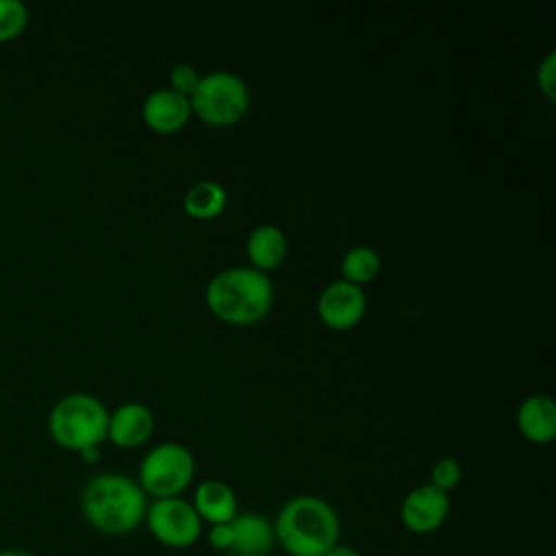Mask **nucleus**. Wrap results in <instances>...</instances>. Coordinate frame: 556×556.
Instances as JSON below:
<instances>
[{
    "instance_id": "obj_1",
    "label": "nucleus",
    "mask_w": 556,
    "mask_h": 556,
    "mask_svg": "<svg viewBox=\"0 0 556 556\" xmlns=\"http://www.w3.org/2000/svg\"><path fill=\"white\" fill-rule=\"evenodd\" d=\"M148 495L130 476L104 471L89 478L80 491V513L100 534L122 536L143 523Z\"/></svg>"
},
{
    "instance_id": "obj_2",
    "label": "nucleus",
    "mask_w": 556,
    "mask_h": 556,
    "mask_svg": "<svg viewBox=\"0 0 556 556\" xmlns=\"http://www.w3.org/2000/svg\"><path fill=\"white\" fill-rule=\"evenodd\" d=\"M271 523L276 543L289 556H324L341 534V521L330 502L308 493L287 500Z\"/></svg>"
},
{
    "instance_id": "obj_3",
    "label": "nucleus",
    "mask_w": 556,
    "mask_h": 556,
    "mask_svg": "<svg viewBox=\"0 0 556 556\" xmlns=\"http://www.w3.org/2000/svg\"><path fill=\"white\" fill-rule=\"evenodd\" d=\"M208 311L235 326L261 321L274 304L271 278L250 265H232L217 271L204 289Z\"/></svg>"
},
{
    "instance_id": "obj_4",
    "label": "nucleus",
    "mask_w": 556,
    "mask_h": 556,
    "mask_svg": "<svg viewBox=\"0 0 556 556\" xmlns=\"http://www.w3.org/2000/svg\"><path fill=\"white\" fill-rule=\"evenodd\" d=\"M109 408L91 393H67L54 402L48 413L50 439L70 452L100 447L106 441Z\"/></svg>"
},
{
    "instance_id": "obj_5",
    "label": "nucleus",
    "mask_w": 556,
    "mask_h": 556,
    "mask_svg": "<svg viewBox=\"0 0 556 556\" xmlns=\"http://www.w3.org/2000/svg\"><path fill=\"white\" fill-rule=\"evenodd\" d=\"M189 102L191 113L204 124L232 126L248 113L250 89L239 74L230 70H213L202 74Z\"/></svg>"
},
{
    "instance_id": "obj_6",
    "label": "nucleus",
    "mask_w": 556,
    "mask_h": 556,
    "mask_svg": "<svg viewBox=\"0 0 556 556\" xmlns=\"http://www.w3.org/2000/svg\"><path fill=\"white\" fill-rule=\"evenodd\" d=\"M195 476V458L182 443L165 441L148 450L139 463L137 482L152 500L178 497Z\"/></svg>"
},
{
    "instance_id": "obj_7",
    "label": "nucleus",
    "mask_w": 556,
    "mask_h": 556,
    "mask_svg": "<svg viewBox=\"0 0 556 556\" xmlns=\"http://www.w3.org/2000/svg\"><path fill=\"white\" fill-rule=\"evenodd\" d=\"M143 523L161 545L174 549L191 547L200 539L204 526L191 502L180 495L148 502Z\"/></svg>"
},
{
    "instance_id": "obj_8",
    "label": "nucleus",
    "mask_w": 556,
    "mask_h": 556,
    "mask_svg": "<svg viewBox=\"0 0 556 556\" xmlns=\"http://www.w3.org/2000/svg\"><path fill=\"white\" fill-rule=\"evenodd\" d=\"M367 311V295L363 287L343 278L328 282L317 298V315L330 330L354 328Z\"/></svg>"
},
{
    "instance_id": "obj_9",
    "label": "nucleus",
    "mask_w": 556,
    "mask_h": 556,
    "mask_svg": "<svg viewBox=\"0 0 556 556\" xmlns=\"http://www.w3.org/2000/svg\"><path fill=\"white\" fill-rule=\"evenodd\" d=\"M450 506V493L424 482L404 495L400 504V519L413 534H432L445 523Z\"/></svg>"
},
{
    "instance_id": "obj_10",
    "label": "nucleus",
    "mask_w": 556,
    "mask_h": 556,
    "mask_svg": "<svg viewBox=\"0 0 556 556\" xmlns=\"http://www.w3.org/2000/svg\"><path fill=\"white\" fill-rule=\"evenodd\" d=\"M154 413L143 402H124L109 413L106 439L117 447H139L154 432Z\"/></svg>"
},
{
    "instance_id": "obj_11",
    "label": "nucleus",
    "mask_w": 556,
    "mask_h": 556,
    "mask_svg": "<svg viewBox=\"0 0 556 556\" xmlns=\"http://www.w3.org/2000/svg\"><path fill=\"white\" fill-rule=\"evenodd\" d=\"M141 117L154 132L169 135L187 126L191 117V102L187 96L169 87H159L146 96L141 104Z\"/></svg>"
},
{
    "instance_id": "obj_12",
    "label": "nucleus",
    "mask_w": 556,
    "mask_h": 556,
    "mask_svg": "<svg viewBox=\"0 0 556 556\" xmlns=\"http://www.w3.org/2000/svg\"><path fill=\"white\" fill-rule=\"evenodd\" d=\"M232 528V556H267L274 545H276V534H274V523L254 513H237L235 519L230 521Z\"/></svg>"
},
{
    "instance_id": "obj_13",
    "label": "nucleus",
    "mask_w": 556,
    "mask_h": 556,
    "mask_svg": "<svg viewBox=\"0 0 556 556\" xmlns=\"http://www.w3.org/2000/svg\"><path fill=\"white\" fill-rule=\"evenodd\" d=\"M191 506L202 523H228L239 513V502L230 484L217 478L202 480L191 495Z\"/></svg>"
},
{
    "instance_id": "obj_14",
    "label": "nucleus",
    "mask_w": 556,
    "mask_h": 556,
    "mask_svg": "<svg viewBox=\"0 0 556 556\" xmlns=\"http://www.w3.org/2000/svg\"><path fill=\"white\" fill-rule=\"evenodd\" d=\"M515 421L521 437L530 443H549L556 437V404L545 393H532L521 400Z\"/></svg>"
},
{
    "instance_id": "obj_15",
    "label": "nucleus",
    "mask_w": 556,
    "mask_h": 556,
    "mask_svg": "<svg viewBox=\"0 0 556 556\" xmlns=\"http://www.w3.org/2000/svg\"><path fill=\"white\" fill-rule=\"evenodd\" d=\"M287 250V235L274 224H256L245 237V256L250 261V267L265 274L282 265Z\"/></svg>"
},
{
    "instance_id": "obj_16",
    "label": "nucleus",
    "mask_w": 556,
    "mask_h": 556,
    "mask_svg": "<svg viewBox=\"0 0 556 556\" xmlns=\"http://www.w3.org/2000/svg\"><path fill=\"white\" fill-rule=\"evenodd\" d=\"M228 204V193L217 180H198L182 195V211L195 219H213Z\"/></svg>"
},
{
    "instance_id": "obj_17",
    "label": "nucleus",
    "mask_w": 556,
    "mask_h": 556,
    "mask_svg": "<svg viewBox=\"0 0 556 556\" xmlns=\"http://www.w3.org/2000/svg\"><path fill=\"white\" fill-rule=\"evenodd\" d=\"M339 269H341V278L343 280L363 287V285L371 282L380 274L382 258H380L376 248L358 243V245H352L343 254Z\"/></svg>"
},
{
    "instance_id": "obj_18",
    "label": "nucleus",
    "mask_w": 556,
    "mask_h": 556,
    "mask_svg": "<svg viewBox=\"0 0 556 556\" xmlns=\"http://www.w3.org/2000/svg\"><path fill=\"white\" fill-rule=\"evenodd\" d=\"M28 26V9L20 0H0V43L17 39Z\"/></svg>"
},
{
    "instance_id": "obj_19",
    "label": "nucleus",
    "mask_w": 556,
    "mask_h": 556,
    "mask_svg": "<svg viewBox=\"0 0 556 556\" xmlns=\"http://www.w3.org/2000/svg\"><path fill=\"white\" fill-rule=\"evenodd\" d=\"M460 478H463V467H460V463H458L456 458H452V456H441V458L432 465V469H430V484L437 486L439 491H445V493H450L452 489H456L458 482H460Z\"/></svg>"
},
{
    "instance_id": "obj_20",
    "label": "nucleus",
    "mask_w": 556,
    "mask_h": 556,
    "mask_svg": "<svg viewBox=\"0 0 556 556\" xmlns=\"http://www.w3.org/2000/svg\"><path fill=\"white\" fill-rule=\"evenodd\" d=\"M200 78H202V74H200L193 65H189V63H178V65H174V67L169 70V85H167V87L189 98V96L195 91Z\"/></svg>"
},
{
    "instance_id": "obj_21",
    "label": "nucleus",
    "mask_w": 556,
    "mask_h": 556,
    "mask_svg": "<svg viewBox=\"0 0 556 556\" xmlns=\"http://www.w3.org/2000/svg\"><path fill=\"white\" fill-rule=\"evenodd\" d=\"M536 87L547 100L556 98V54L552 50L539 61Z\"/></svg>"
},
{
    "instance_id": "obj_22",
    "label": "nucleus",
    "mask_w": 556,
    "mask_h": 556,
    "mask_svg": "<svg viewBox=\"0 0 556 556\" xmlns=\"http://www.w3.org/2000/svg\"><path fill=\"white\" fill-rule=\"evenodd\" d=\"M206 539H208V545H211V547H215V549H219V552H230V547H232V528H230V521H228V523L208 526Z\"/></svg>"
},
{
    "instance_id": "obj_23",
    "label": "nucleus",
    "mask_w": 556,
    "mask_h": 556,
    "mask_svg": "<svg viewBox=\"0 0 556 556\" xmlns=\"http://www.w3.org/2000/svg\"><path fill=\"white\" fill-rule=\"evenodd\" d=\"M324 556H361L354 547H350V545H343V543H337V545H332Z\"/></svg>"
},
{
    "instance_id": "obj_24",
    "label": "nucleus",
    "mask_w": 556,
    "mask_h": 556,
    "mask_svg": "<svg viewBox=\"0 0 556 556\" xmlns=\"http://www.w3.org/2000/svg\"><path fill=\"white\" fill-rule=\"evenodd\" d=\"M80 458H83L85 463L93 465V463H98V458H100V450H98V447H87V450L80 452Z\"/></svg>"
},
{
    "instance_id": "obj_25",
    "label": "nucleus",
    "mask_w": 556,
    "mask_h": 556,
    "mask_svg": "<svg viewBox=\"0 0 556 556\" xmlns=\"http://www.w3.org/2000/svg\"><path fill=\"white\" fill-rule=\"evenodd\" d=\"M0 556H35V554L26 547H4L0 549Z\"/></svg>"
}]
</instances>
